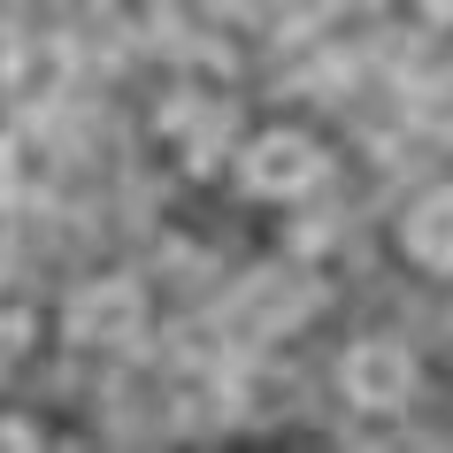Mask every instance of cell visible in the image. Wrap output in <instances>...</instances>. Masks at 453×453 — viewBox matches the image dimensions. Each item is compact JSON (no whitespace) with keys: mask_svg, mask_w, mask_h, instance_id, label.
I'll use <instances>...</instances> for the list:
<instances>
[{"mask_svg":"<svg viewBox=\"0 0 453 453\" xmlns=\"http://www.w3.org/2000/svg\"><path fill=\"white\" fill-rule=\"evenodd\" d=\"M323 169H331L323 139L292 131V123H269V131H254V146L239 154V185L254 192V200H308V192L323 185Z\"/></svg>","mask_w":453,"mask_h":453,"instance_id":"1","label":"cell"},{"mask_svg":"<svg viewBox=\"0 0 453 453\" xmlns=\"http://www.w3.org/2000/svg\"><path fill=\"white\" fill-rule=\"evenodd\" d=\"M62 331H70L77 346H93V354H123V346L146 338V292L131 285V277H100V285L70 292Z\"/></svg>","mask_w":453,"mask_h":453,"instance_id":"2","label":"cell"},{"mask_svg":"<svg viewBox=\"0 0 453 453\" xmlns=\"http://www.w3.org/2000/svg\"><path fill=\"white\" fill-rule=\"evenodd\" d=\"M338 392L354 407H369V415H392V407L415 400V354H407L400 338H361L338 361Z\"/></svg>","mask_w":453,"mask_h":453,"instance_id":"3","label":"cell"},{"mask_svg":"<svg viewBox=\"0 0 453 453\" xmlns=\"http://www.w3.org/2000/svg\"><path fill=\"white\" fill-rule=\"evenodd\" d=\"M400 246H407V262H415V269L453 277V185H430V192H415V200H407Z\"/></svg>","mask_w":453,"mask_h":453,"instance_id":"4","label":"cell"},{"mask_svg":"<svg viewBox=\"0 0 453 453\" xmlns=\"http://www.w3.org/2000/svg\"><path fill=\"white\" fill-rule=\"evenodd\" d=\"M162 131H169V146H177L185 169H208L215 154H223V139H231V108L208 100V93H185V100H169Z\"/></svg>","mask_w":453,"mask_h":453,"instance_id":"5","label":"cell"},{"mask_svg":"<svg viewBox=\"0 0 453 453\" xmlns=\"http://www.w3.org/2000/svg\"><path fill=\"white\" fill-rule=\"evenodd\" d=\"M423 16L430 24H453V0H423Z\"/></svg>","mask_w":453,"mask_h":453,"instance_id":"6","label":"cell"}]
</instances>
